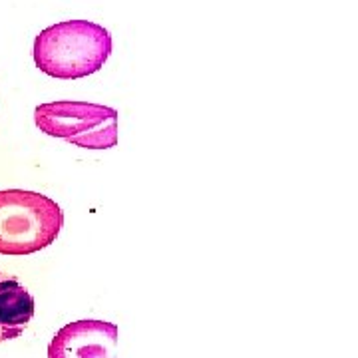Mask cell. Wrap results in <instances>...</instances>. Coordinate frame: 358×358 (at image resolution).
Returning <instances> with one entry per match:
<instances>
[{"instance_id": "cell-1", "label": "cell", "mask_w": 358, "mask_h": 358, "mask_svg": "<svg viewBox=\"0 0 358 358\" xmlns=\"http://www.w3.org/2000/svg\"><path fill=\"white\" fill-rule=\"evenodd\" d=\"M112 54V36L90 20H66L44 28L34 40L40 72L58 80H78L102 70Z\"/></svg>"}, {"instance_id": "cell-2", "label": "cell", "mask_w": 358, "mask_h": 358, "mask_svg": "<svg viewBox=\"0 0 358 358\" xmlns=\"http://www.w3.org/2000/svg\"><path fill=\"white\" fill-rule=\"evenodd\" d=\"M64 225L54 199L26 189L0 192V255L24 257L50 247Z\"/></svg>"}, {"instance_id": "cell-3", "label": "cell", "mask_w": 358, "mask_h": 358, "mask_svg": "<svg viewBox=\"0 0 358 358\" xmlns=\"http://www.w3.org/2000/svg\"><path fill=\"white\" fill-rule=\"evenodd\" d=\"M34 122L42 134L84 150L117 145V110L110 106L74 100L40 103L34 110Z\"/></svg>"}, {"instance_id": "cell-4", "label": "cell", "mask_w": 358, "mask_h": 358, "mask_svg": "<svg viewBox=\"0 0 358 358\" xmlns=\"http://www.w3.org/2000/svg\"><path fill=\"white\" fill-rule=\"evenodd\" d=\"M120 331L108 320L68 322L48 345V358H117Z\"/></svg>"}, {"instance_id": "cell-5", "label": "cell", "mask_w": 358, "mask_h": 358, "mask_svg": "<svg viewBox=\"0 0 358 358\" xmlns=\"http://www.w3.org/2000/svg\"><path fill=\"white\" fill-rule=\"evenodd\" d=\"M4 275H6V273H4V271H0V281H2V279H4ZM6 341H8V338H6V336H4V334L0 333V343H6Z\"/></svg>"}]
</instances>
